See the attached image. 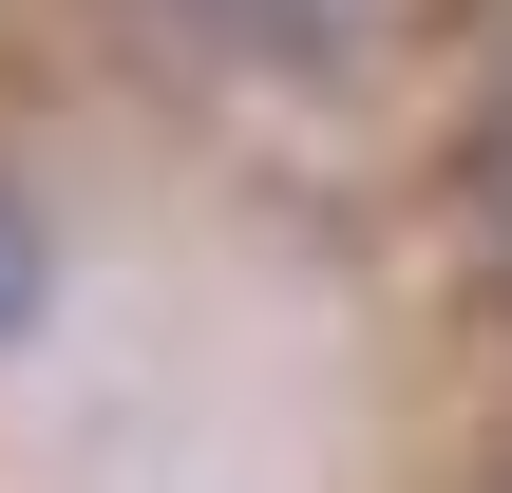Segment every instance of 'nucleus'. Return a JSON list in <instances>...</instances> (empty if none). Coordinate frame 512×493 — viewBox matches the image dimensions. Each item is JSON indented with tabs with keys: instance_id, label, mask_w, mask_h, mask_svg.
I'll list each match as a JSON object with an SVG mask.
<instances>
[{
	"instance_id": "f257e3e1",
	"label": "nucleus",
	"mask_w": 512,
	"mask_h": 493,
	"mask_svg": "<svg viewBox=\"0 0 512 493\" xmlns=\"http://www.w3.org/2000/svg\"><path fill=\"white\" fill-rule=\"evenodd\" d=\"M209 57H247V76H361L380 38H399V0H171Z\"/></svg>"
},
{
	"instance_id": "20e7f679",
	"label": "nucleus",
	"mask_w": 512,
	"mask_h": 493,
	"mask_svg": "<svg viewBox=\"0 0 512 493\" xmlns=\"http://www.w3.org/2000/svg\"><path fill=\"white\" fill-rule=\"evenodd\" d=\"M494 493H512V456H494Z\"/></svg>"
},
{
	"instance_id": "7ed1b4c3",
	"label": "nucleus",
	"mask_w": 512,
	"mask_h": 493,
	"mask_svg": "<svg viewBox=\"0 0 512 493\" xmlns=\"http://www.w3.org/2000/svg\"><path fill=\"white\" fill-rule=\"evenodd\" d=\"M19 304H38V228L0 209V323H19Z\"/></svg>"
},
{
	"instance_id": "f03ea898",
	"label": "nucleus",
	"mask_w": 512,
	"mask_h": 493,
	"mask_svg": "<svg viewBox=\"0 0 512 493\" xmlns=\"http://www.w3.org/2000/svg\"><path fill=\"white\" fill-rule=\"evenodd\" d=\"M456 266L512 304V95H475V133H456Z\"/></svg>"
}]
</instances>
